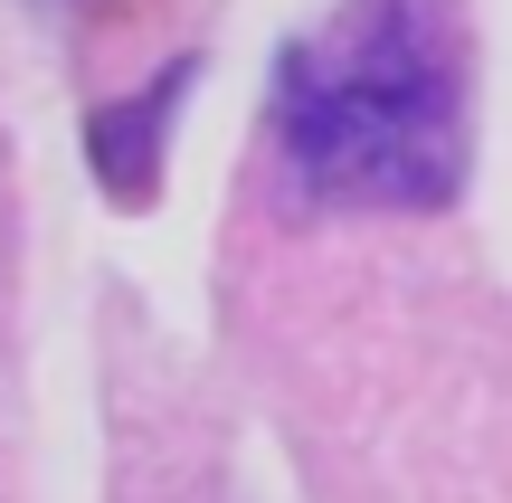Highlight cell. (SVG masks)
<instances>
[{
  "mask_svg": "<svg viewBox=\"0 0 512 503\" xmlns=\"http://www.w3.org/2000/svg\"><path fill=\"white\" fill-rule=\"evenodd\" d=\"M275 162L323 209H446L475 162L446 0H342L275 67Z\"/></svg>",
  "mask_w": 512,
  "mask_h": 503,
  "instance_id": "1",
  "label": "cell"
},
{
  "mask_svg": "<svg viewBox=\"0 0 512 503\" xmlns=\"http://www.w3.org/2000/svg\"><path fill=\"white\" fill-rule=\"evenodd\" d=\"M190 76H200V67L181 57V67H162L143 95H124V105H95V114H86V162H95V181H105L124 209H143V200H152V171H162V133H171V114H181Z\"/></svg>",
  "mask_w": 512,
  "mask_h": 503,
  "instance_id": "2",
  "label": "cell"
}]
</instances>
